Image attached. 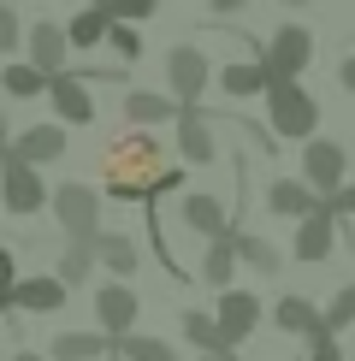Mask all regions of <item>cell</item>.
I'll list each match as a JSON object with an SVG mask.
<instances>
[{
  "instance_id": "cell-43",
  "label": "cell",
  "mask_w": 355,
  "mask_h": 361,
  "mask_svg": "<svg viewBox=\"0 0 355 361\" xmlns=\"http://www.w3.org/2000/svg\"><path fill=\"white\" fill-rule=\"evenodd\" d=\"M219 361H231V355H219Z\"/></svg>"
},
{
  "instance_id": "cell-17",
  "label": "cell",
  "mask_w": 355,
  "mask_h": 361,
  "mask_svg": "<svg viewBox=\"0 0 355 361\" xmlns=\"http://www.w3.org/2000/svg\"><path fill=\"white\" fill-rule=\"evenodd\" d=\"M125 113L137 118V125H166V118H184V101L178 95H154V89H130Z\"/></svg>"
},
{
  "instance_id": "cell-28",
  "label": "cell",
  "mask_w": 355,
  "mask_h": 361,
  "mask_svg": "<svg viewBox=\"0 0 355 361\" xmlns=\"http://www.w3.org/2000/svg\"><path fill=\"white\" fill-rule=\"evenodd\" d=\"M89 267H95V243H71L66 255H59V284H83L89 279Z\"/></svg>"
},
{
  "instance_id": "cell-15",
  "label": "cell",
  "mask_w": 355,
  "mask_h": 361,
  "mask_svg": "<svg viewBox=\"0 0 355 361\" xmlns=\"http://www.w3.org/2000/svg\"><path fill=\"white\" fill-rule=\"evenodd\" d=\"M66 296H71V284H59V279H24L18 290H12V308H24V314H59Z\"/></svg>"
},
{
  "instance_id": "cell-8",
  "label": "cell",
  "mask_w": 355,
  "mask_h": 361,
  "mask_svg": "<svg viewBox=\"0 0 355 361\" xmlns=\"http://www.w3.org/2000/svg\"><path fill=\"white\" fill-rule=\"evenodd\" d=\"M66 54H71V36L54 18L30 24V66H36L42 78H66Z\"/></svg>"
},
{
  "instance_id": "cell-26",
  "label": "cell",
  "mask_w": 355,
  "mask_h": 361,
  "mask_svg": "<svg viewBox=\"0 0 355 361\" xmlns=\"http://www.w3.org/2000/svg\"><path fill=\"white\" fill-rule=\"evenodd\" d=\"M95 261H107L113 273H137V243L118 237V231H101L95 237Z\"/></svg>"
},
{
  "instance_id": "cell-29",
  "label": "cell",
  "mask_w": 355,
  "mask_h": 361,
  "mask_svg": "<svg viewBox=\"0 0 355 361\" xmlns=\"http://www.w3.org/2000/svg\"><path fill=\"white\" fill-rule=\"evenodd\" d=\"M325 326H332V338L344 332V326H355V284H344V290L332 296V308H325Z\"/></svg>"
},
{
  "instance_id": "cell-4",
  "label": "cell",
  "mask_w": 355,
  "mask_h": 361,
  "mask_svg": "<svg viewBox=\"0 0 355 361\" xmlns=\"http://www.w3.org/2000/svg\"><path fill=\"white\" fill-rule=\"evenodd\" d=\"M261 59H266V71H273V89H278V83H296V71H308V59H314V30L285 24Z\"/></svg>"
},
{
  "instance_id": "cell-19",
  "label": "cell",
  "mask_w": 355,
  "mask_h": 361,
  "mask_svg": "<svg viewBox=\"0 0 355 361\" xmlns=\"http://www.w3.org/2000/svg\"><path fill=\"white\" fill-rule=\"evenodd\" d=\"M243 261V255H237V231H225V237H213V243H207V255H201V279L213 284L219 296H225V284H231V267Z\"/></svg>"
},
{
  "instance_id": "cell-34",
  "label": "cell",
  "mask_w": 355,
  "mask_h": 361,
  "mask_svg": "<svg viewBox=\"0 0 355 361\" xmlns=\"http://www.w3.org/2000/svg\"><path fill=\"white\" fill-rule=\"evenodd\" d=\"M332 207L337 214H355V184H344V195H332Z\"/></svg>"
},
{
  "instance_id": "cell-12",
  "label": "cell",
  "mask_w": 355,
  "mask_h": 361,
  "mask_svg": "<svg viewBox=\"0 0 355 361\" xmlns=\"http://www.w3.org/2000/svg\"><path fill=\"white\" fill-rule=\"evenodd\" d=\"M266 202H273V214H285V219H314L325 207V195H314L302 178H273V184H266Z\"/></svg>"
},
{
  "instance_id": "cell-40",
  "label": "cell",
  "mask_w": 355,
  "mask_h": 361,
  "mask_svg": "<svg viewBox=\"0 0 355 361\" xmlns=\"http://www.w3.org/2000/svg\"><path fill=\"white\" fill-rule=\"evenodd\" d=\"M6 308H12V302H6V296H0V320H6Z\"/></svg>"
},
{
  "instance_id": "cell-27",
  "label": "cell",
  "mask_w": 355,
  "mask_h": 361,
  "mask_svg": "<svg viewBox=\"0 0 355 361\" xmlns=\"http://www.w3.org/2000/svg\"><path fill=\"white\" fill-rule=\"evenodd\" d=\"M231 231H237V225H231ZM237 255H243L255 273H278V267H285V261H278V249L266 243V237H255V231H237Z\"/></svg>"
},
{
  "instance_id": "cell-33",
  "label": "cell",
  "mask_w": 355,
  "mask_h": 361,
  "mask_svg": "<svg viewBox=\"0 0 355 361\" xmlns=\"http://www.w3.org/2000/svg\"><path fill=\"white\" fill-rule=\"evenodd\" d=\"M18 261H12V249H0V296H6V302H12V290H18Z\"/></svg>"
},
{
  "instance_id": "cell-10",
  "label": "cell",
  "mask_w": 355,
  "mask_h": 361,
  "mask_svg": "<svg viewBox=\"0 0 355 361\" xmlns=\"http://www.w3.org/2000/svg\"><path fill=\"white\" fill-rule=\"evenodd\" d=\"M95 314H101V332L107 338H130V326H137V290L130 284H101Z\"/></svg>"
},
{
  "instance_id": "cell-20",
  "label": "cell",
  "mask_w": 355,
  "mask_h": 361,
  "mask_svg": "<svg viewBox=\"0 0 355 361\" xmlns=\"http://www.w3.org/2000/svg\"><path fill=\"white\" fill-rule=\"evenodd\" d=\"M219 89L225 95H273V71H266V59H255V66H225L219 71Z\"/></svg>"
},
{
  "instance_id": "cell-24",
  "label": "cell",
  "mask_w": 355,
  "mask_h": 361,
  "mask_svg": "<svg viewBox=\"0 0 355 361\" xmlns=\"http://www.w3.org/2000/svg\"><path fill=\"white\" fill-rule=\"evenodd\" d=\"M178 326H184V338L189 343H196V350L201 355H225V343H219V320H213V314H201V308H184V320H178Z\"/></svg>"
},
{
  "instance_id": "cell-18",
  "label": "cell",
  "mask_w": 355,
  "mask_h": 361,
  "mask_svg": "<svg viewBox=\"0 0 355 361\" xmlns=\"http://www.w3.org/2000/svg\"><path fill=\"white\" fill-rule=\"evenodd\" d=\"M12 154H24L30 166H42V160H59L66 154V130L59 125H30L18 142H12Z\"/></svg>"
},
{
  "instance_id": "cell-38",
  "label": "cell",
  "mask_w": 355,
  "mask_h": 361,
  "mask_svg": "<svg viewBox=\"0 0 355 361\" xmlns=\"http://www.w3.org/2000/svg\"><path fill=\"white\" fill-rule=\"evenodd\" d=\"M12 361H42V355H36V350H24V355H12Z\"/></svg>"
},
{
  "instance_id": "cell-11",
  "label": "cell",
  "mask_w": 355,
  "mask_h": 361,
  "mask_svg": "<svg viewBox=\"0 0 355 361\" xmlns=\"http://www.w3.org/2000/svg\"><path fill=\"white\" fill-rule=\"evenodd\" d=\"M332 249H337V207L325 202L314 219H302V225H296V261H308V267H314V261H325Z\"/></svg>"
},
{
  "instance_id": "cell-13",
  "label": "cell",
  "mask_w": 355,
  "mask_h": 361,
  "mask_svg": "<svg viewBox=\"0 0 355 361\" xmlns=\"http://www.w3.org/2000/svg\"><path fill=\"white\" fill-rule=\"evenodd\" d=\"M178 148H184V160H196V166H213L219 142H213V118L201 107H184V118H178Z\"/></svg>"
},
{
  "instance_id": "cell-35",
  "label": "cell",
  "mask_w": 355,
  "mask_h": 361,
  "mask_svg": "<svg viewBox=\"0 0 355 361\" xmlns=\"http://www.w3.org/2000/svg\"><path fill=\"white\" fill-rule=\"evenodd\" d=\"M308 361H344V350L337 343H320V350H308Z\"/></svg>"
},
{
  "instance_id": "cell-39",
  "label": "cell",
  "mask_w": 355,
  "mask_h": 361,
  "mask_svg": "<svg viewBox=\"0 0 355 361\" xmlns=\"http://www.w3.org/2000/svg\"><path fill=\"white\" fill-rule=\"evenodd\" d=\"M6 154H12V148H0V172H6Z\"/></svg>"
},
{
  "instance_id": "cell-25",
  "label": "cell",
  "mask_w": 355,
  "mask_h": 361,
  "mask_svg": "<svg viewBox=\"0 0 355 361\" xmlns=\"http://www.w3.org/2000/svg\"><path fill=\"white\" fill-rule=\"evenodd\" d=\"M113 355H125V361H178V350L166 338H113Z\"/></svg>"
},
{
  "instance_id": "cell-31",
  "label": "cell",
  "mask_w": 355,
  "mask_h": 361,
  "mask_svg": "<svg viewBox=\"0 0 355 361\" xmlns=\"http://www.w3.org/2000/svg\"><path fill=\"white\" fill-rule=\"evenodd\" d=\"M24 42V24H18V12L12 6H0V54H12Z\"/></svg>"
},
{
  "instance_id": "cell-22",
  "label": "cell",
  "mask_w": 355,
  "mask_h": 361,
  "mask_svg": "<svg viewBox=\"0 0 355 361\" xmlns=\"http://www.w3.org/2000/svg\"><path fill=\"white\" fill-rule=\"evenodd\" d=\"M95 355H113V338H95V332H59L54 338V361H95Z\"/></svg>"
},
{
  "instance_id": "cell-32",
  "label": "cell",
  "mask_w": 355,
  "mask_h": 361,
  "mask_svg": "<svg viewBox=\"0 0 355 361\" xmlns=\"http://www.w3.org/2000/svg\"><path fill=\"white\" fill-rule=\"evenodd\" d=\"M107 48H118V59H137V54H142V42H137V30H130V24H113Z\"/></svg>"
},
{
  "instance_id": "cell-16",
  "label": "cell",
  "mask_w": 355,
  "mask_h": 361,
  "mask_svg": "<svg viewBox=\"0 0 355 361\" xmlns=\"http://www.w3.org/2000/svg\"><path fill=\"white\" fill-rule=\"evenodd\" d=\"M184 219H189V231H201V237H207V243L231 231V225H225V202H219V195H207V190L184 195Z\"/></svg>"
},
{
  "instance_id": "cell-7",
  "label": "cell",
  "mask_w": 355,
  "mask_h": 361,
  "mask_svg": "<svg viewBox=\"0 0 355 361\" xmlns=\"http://www.w3.org/2000/svg\"><path fill=\"white\" fill-rule=\"evenodd\" d=\"M219 343H225V355L237 350V343H243L249 332H255L261 326V296H249V290H225L219 296Z\"/></svg>"
},
{
  "instance_id": "cell-23",
  "label": "cell",
  "mask_w": 355,
  "mask_h": 361,
  "mask_svg": "<svg viewBox=\"0 0 355 361\" xmlns=\"http://www.w3.org/2000/svg\"><path fill=\"white\" fill-rule=\"evenodd\" d=\"M0 89H6L12 101H36V95H48V89H54V78H42V71L24 59V66H6V71H0Z\"/></svg>"
},
{
  "instance_id": "cell-2",
  "label": "cell",
  "mask_w": 355,
  "mask_h": 361,
  "mask_svg": "<svg viewBox=\"0 0 355 361\" xmlns=\"http://www.w3.org/2000/svg\"><path fill=\"white\" fill-rule=\"evenodd\" d=\"M266 113H273V130L290 142H314V125H320V101L308 95L302 83H278L273 95H266Z\"/></svg>"
},
{
  "instance_id": "cell-36",
  "label": "cell",
  "mask_w": 355,
  "mask_h": 361,
  "mask_svg": "<svg viewBox=\"0 0 355 361\" xmlns=\"http://www.w3.org/2000/svg\"><path fill=\"white\" fill-rule=\"evenodd\" d=\"M337 83H344V89H349V95H355V54L344 59V66H337Z\"/></svg>"
},
{
  "instance_id": "cell-21",
  "label": "cell",
  "mask_w": 355,
  "mask_h": 361,
  "mask_svg": "<svg viewBox=\"0 0 355 361\" xmlns=\"http://www.w3.org/2000/svg\"><path fill=\"white\" fill-rule=\"evenodd\" d=\"M71 48H101V42L113 36V18H107V6H83L77 18H71Z\"/></svg>"
},
{
  "instance_id": "cell-1",
  "label": "cell",
  "mask_w": 355,
  "mask_h": 361,
  "mask_svg": "<svg viewBox=\"0 0 355 361\" xmlns=\"http://www.w3.org/2000/svg\"><path fill=\"white\" fill-rule=\"evenodd\" d=\"M101 172H107V195H118V202H154L166 184V148L148 130L113 137L101 148Z\"/></svg>"
},
{
  "instance_id": "cell-30",
  "label": "cell",
  "mask_w": 355,
  "mask_h": 361,
  "mask_svg": "<svg viewBox=\"0 0 355 361\" xmlns=\"http://www.w3.org/2000/svg\"><path fill=\"white\" fill-rule=\"evenodd\" d=\"M101 6H107L113 24H137V18H148V12H160V0H101Z\"/></svg>"
},
{
  "instance_id": "cell-9",
  "label": "cell",
  "mask_w": 355,
  "mask_h": 361,
  "mask_svg": "<svg viewBox=\"0 0 355 361\" xmlns=\"http://www.w3.org/2000/svg\"><path fill=\"white\" fill-rule=\"evenodd\" d=\"M166 83L184 107H196V95L207 89V54L201 48H172L166 54Z\"/></svg>"
},
{
  "instance_id": "cell-5",
  "label": "cell",
  "mask_w": 355,
  "mask_h": 361,
  "mask_svg": "<svg viewBox=\"0 0 355 361\" xmlns=\"http://www.w3.org/2000/svg\"><path fill=\"white\" fill-rule=\"evenodd\" d=\"M302 172H308V190L314 195H344V172H349V160H344V142H308L302 148Z\"/></svg>"
},
{
  "instance_id": "cell-41",
  "label": "cell",
  "mask_w": 355,
  "mask_h": 361,
  "mask_svg": "<svg viewBox=\"0 0 355 361\" xmlns=\"http://www.w3.org/2000/svg\"><path fill=\"white\" fill-rule=\"evenodd\" d=\"M278 6H302V0H278Z\"/></svg>"
},
{
  "instance_id": "cell-6",
  "label": "cell",
  "mask_w": 355,
  "mask_h": 361,
  "mask_svg": "<svg viewBox=\"0 0 355 361\" xmlns=\"http://www.w3.org/2000/svg\"><path fill=\"white\" fill-rule=\"evenodd\" d=\"M6 214H36V207H48L54 202V190L36 178V166H30L24 154H6Z\"/></svg>"
},
{
  "instance_id": "cell-42",
  "label": "cell",
  "mask_w": 355,
  "mask_h": 361,
  "mask_svg": "<svg viewBox=\"0 0 355 361\" xmlns=\"http://www.w3.org/2000/svg\"><path fill=\"white\" fill-rule=\"evenodd\" d=\"M0 6H12V0H0Z\"/></svg>"
},
{
  "instance_id": "cell-14",
  "label": "cell",
  "mask_w": 355,
  "mask_h": 361,
  "mask_svg": "<svg viewBox=\"0 0 355 361\" xmlns=\"http://www.w3.org/2000/svg\"><path fill=\"white\" fill-rule=\"evenodd\" d=\"M48 101H54V113L66 118V125H89L95 118V101H89V83L83 78H54V89H48Z\"/></svg>"
},
{
  "instance_id": "cell-3",
  "label": "cell",
  "mask_w": 355,
  "mask_h": 361,
  "mask_svg": "<svg viewBox=\"0 0 355 361\" xmlns=\"http://www.w3.org/2000/svg\"><path fill=\"white\" fill-rule=\"evenodd\" d=\"M54 214H59L71 243H95L101 237V195L89 184H59L54 190Z\"/></svg>"
},
{
  "instance_id": "cell-37",
  "label": "cell",
  "mask_w": 355,
  "mask_h": 361,
  "mask_svg": "<svg viewBox=\"0 0 355 361\" xmlns=\"http://www.w3.org/2000/svg\"><path fill=\"white\" fill-rule=\"evenodd\" d=\"M237 6H249V0H213V12H237Z\"/></svg>"
}]
</instances>
